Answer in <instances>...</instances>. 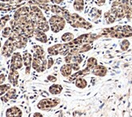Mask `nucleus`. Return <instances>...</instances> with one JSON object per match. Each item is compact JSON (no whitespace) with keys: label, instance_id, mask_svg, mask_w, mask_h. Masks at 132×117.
<instances>
[{"label":"nucleus","instance_id":"f257e3e1","mask_svg":"<svg viewBox=\"0 0 132 117\" xmlns=\"http://www.w3.org/2000/svg\"><path fill=\"white\" fill-rule=\"evenodd\" d=\"M102 37L99 33H84L78 36L77 38H75L72 41L67 43H58L48 47L47 52L49 55L56 56V55H62L65 56L67 55L68 50L73 48L76 47L78 46H81L87 43H93L95 41L101 38Z\"/></svg>","mask_w":132,"mask_h":117},{"label":"nucleus","instance_id":"f03ea898","mask_svg":"<svg viewBox=\"0 0 132 117\" xmlns=\"http://www.w3.org/2000/svg\"><path fill=\"white\" fill-rule=\"evenodd\" d=\"M102 38L123 39L132 37V26L130 25H116L104 28L99 32Z\"/></svg>","mask_w":132,"mask_h":117},{"label":"nucleus","instance_id":"7ed1b4c3","mask_svg":"<svg viewBox=\"0 0 132 117\" xmlns=\"http://www.w3.org/2000/svg\"><path fill=\"white\" fill-rule=\"evenodd\" d=\"M61 16L62 17H64V19L67 20V22L73 28H84L86 29V30H89V29H92L93 28V25L91 22L85 20L84 17H82L78 13L70 12L67 9L64 8Z\"/></svg>","mask_w":132,"mask_h":117},{"label":"nucleus","instance_id":"20e7f679","mask_svg":"<svg viewBox=\"0 0 132 117\" xmlns=\"http://www.w3.org/2000/svg\"><path fill=\"white\" fill-rule=\"evenodd\" d=\"M49 24L50 27V30L54 33H58L62 31L66 27L67 20L60 15L54 14L49 19Z\"/></svg>","mask_w":132,"mask_h":117},{"label":"nucleus","instance_id":"39448f33","mask_svg":"<svg viewBox=\"0 0 132 117\" xmlns=\"http://www.w3.org/2000/svg\"><path fill=\"white\" fill-rule=\"evenodd\" d=\"M61 103V99L59 98H46L40 100L37 104V107L42 111H50Z\"/></svg>","mask_w":132,"mask_h":117},{"label":"nucleus","instance_id":"423d86ee","mask_svg":"<svg viewBox=\"0 0 132 117\" xmlns=\"http://www.w3.org/2000/svg\"><path fill=\"white\" fill-rule=\"evenodd\" d=\"M32 68L37 72H43L47 69V58L45 56H39L35 54L32 55Z\"/></svg>","mask_w":132,"mask_h":117},{"label":"nucleus","instance_id":"0eeeda50","mask_svg":"<svg viewBox=\"0 0 132 117\" xmlns=\"http://www.w3.org/2000/svg\"><path fill=\"white\" fill-rule=\"evenodd\" d=\"M110 11L116 17L117 20H121L126 18V11L122 0H114L111 4Z\"/></svg>","mask_w":132,"mask_h":117},{"label":"nucleus","instance_id":"6e6552de","mask_svg":"<svg viewBox=\"0 0 132 117\" xmlns=\"http://www.w3.org/2000/svg\"><path fill=\"white\" fill-rule=\"evenodd\" d=\"M9 38L12 40V42H14L17 50L24 49L27 46L28 41V38L25 37L24 35L20 34L15 32H12V33H11V35L9 37Z\"/></svg>","mask_w":132,"mask_h":117},{"label":"nucleus","instance_id":"1a4fd4ad","mask_svg":"<svg viewBox=\"0 0 132 117\" xmlns=\"http://www.w3.org/2000/svg\"><path fill=\"white\" fill-rule=\"evenodd\" d=\"M17 49L15 47L14 42H12V40L8 38L7 40H6V42H4L3 46H2L1 55L4 58H11V56L12 55V54Z\"/></svg>","mask_w":132,"mask_h":117},{"label":"nucleus","instance_id":"9d476101","mask_svg":"<svg viewBox=\"0 0 132 117\" xmlns=\"http://www.w3.org/2000/svg\"><path fill=\"white\" fill-rule=\"evenodd\" d=\"M24 66L23 62V56L20 52L15 51L11 56V63H10V69L20 70Z\"/></svg>","mask_w":132,"mask_h":117},{"label":"nucleus","instance_id":"9b49d317","mask_svg":"<svg viewBox=\"0 0 132 117\" xmlns=\"http://www.w3.org/2000/svg\"><path fill=\"white\" fill-rule=\"evenodd\" d=\"M23 56V62H24V66L25 68V74L29 75L32 68V55L30 52L28 50H24L22 54Z\"/></svg>","mask_w":132,"mask_h":117},{"label":"nucleus","instance_id":"f8f14e48","mask_svg":"<svg viewBox=\"0 0 132 117\" xmlns=\"http://www.w3.org/2000/svg\"><path fill=\"white\" fill-rule=\"evenodd\" d=\"M84 60V57L81 54H68L64 56V62L70 64H81Z\"/></svg>","mask_w":132,"mask_h":117},{"label":"nucleus","instance_id":"ddd939ff","mask_svg":"<svg viewBox=\"0 0 132 117\" xmlns=\"http://www.w3.org/2000/svg\"><path fill=\"white\" fill-rule=\"evenodd\" d=\"M19 77H20V73L18 70H14V69H10L9 74L7 76V80L9 83L13 87H17L19 85Z\"/></svg>","mask_w":132,"mask_h":117},{"label":"nucleus","instance_id":"4468645a","mask_svg":"<svg viewBox=\"0 0 132 117\" xmlns=\"http://www.w3.org/2000/svg\"><path fill=\"white\" fill-rule=\"evenodd\" d=\"M91 73L93 75H94L95 77H105L108 73V68L104 65L97 64V65H96L93 69H92Z\"/></svg>","mask_w":132,"mask_h":117},{"label":"nucleus","instance_id":"2eb2a0df","mask_svg":"<svg viewBox=\"0 0 132 117\" xmlns=\"http://www.w3.org/2000/svg\"><path fill=\"white\" fill-rule=\"evenodd\" d=\"M91 72H92V70L88 67L86 66L84 69H82V70L80 69V70H79V71L73 73L71 77H68V79L70 81H74L78 77H86V76L89 75L91 73Z\"/></svg>","mask_w":132,"mask_h":117},{"label":"nucleus","instance_id":"dca6fc26","mask_svg":"<svg viewBox=\"0 0 132 117\" xmlns=\"http://www.w3.org/2000/svg\"><path fill=\"white\" fill-rule=\"evenodd\" d=\"M60 73L63 77H69L73 74L74 70L72 68L71 64L65 63L60 67Z\"/></svg>","mask_w":132,"mask_h":117},{"label":"nucleus","instance_id":"f3484780","mask_svg":"<svg viewBox=\"0 0 132 117\" xmlns=\"http://www.w3.org/2000/svg\"><path fill=\"white\" fill-rule=\"evenodd\" d=\"M33 37L36 41H37V42H41V43L45 44L48 42V37H47L46 33L42 30H39V29H35Z\"/></svg>","mask_w":132,"mask_h":117},{"label":"nucleus","instance_id":"a211bd4d","mask_svg":"<svg viewBox=\"0 0 132 117\" xmlns=\"http://www.w3.org/2000/svg\"><path fill=\"white\" fill-rule=\"evenodd\" d=\"M19 1L13 3H0V11H7L13 9H17L22 6L21 3H18Z\"/></svg>","mask_w":132,"mask_h":117},{"label":"nucleus","instance_id":"6ab92c4d","mask_svg":"<svg viewBox=\"0 0 132 117\" xmlns=\"http://www.w3.org/2000/svg\"><path fill=\"white\" fill-rule=\"evenodd\" d=\"M23 115V112L22 110L16 107V106H13L7 109L5 112V116L6 117H11V116H22Z\"/></svg>","mask_w":132,"mask_h":117},{"label":"nucleus","instance_id":"aec40b11","mask_svg":"<svg viewBox=\"0 0 132 117\" xmlns=\"http://www.w3.org/2000/svg\"><path fill=\"white\" fill-rule=\"evenodd\" d=\"M16 93H17V90L15 89V87L11 88L10 90H8L7 91V93H6L4 95H3L1 97L2 102L3 103H7L8 101L11 100V99H15L16 97Z\"/></svg>","mask_w":132,"mask_h":117},{"label":"nucleus","instance_id":"412c9836","mask_svg":"<svg viewBox=\"0 0 132 117\" xmlns=\"http://www.w3.org/2000/svg\"><path fill=\"white\" fill-rule=\"evenodd\" d=\"M126 11V19L132 20V0H122Z\"/></svg>","mask_w":132,"mask_h":117},{"label":"nucleus","instance_id":"4be33fe9","mask_svg":"<svg viewBox=\"0 0 132 117\" xmlns=\"http://www.w3.org/2000/svg\"><path fill=\"white\" fill-rule=\"evenodd\" d=\"M48 91L50 94H52V95H59L63 91V86L60 84L54 83L53 85H51L49 87Z\"/></svg>","mask_w":132,"mask_h":117},{"label":"nucleus","instance_id":"5701e85b","mask_svg":"<svg viewBox=\"0 0 132 117\" xmlns=\"http://www.w3.org/2000/svg\"><path fill=\"white\" fill-rule=\"evenodd\" d=\"M88 15L93 20H99L100 18H101V16H102V11L99 8L94 7L90 10Z\"/></svg>","mask_w":132,"mask_h":117},{"label":"nucleus","instance_id":"b1692460","mask_svg":"<svg viewBox=\"0 0 132 117\" xmlns=\"http://www.w3.org/2000/svg\"><path fill=\"white\" fill-rule=\"evenodd\" d=\"M72 6L75 11L81 13L84 11V0H74Z\"/></svg>","mask_w":132,"mask_h":117},{"label":"nucleus","instance_id":"393cba45","mask_svg":"<svg viewBox=\"0 0 132 117\" xmlns=\"http://www.w3.org/2000/svg\"><path fill=\"white\" fill-rule=\"evenodd\" d=\"M104 18H105V23L107 25H113L116 21H118L116 17L113 16V14L110 11H108L104 13Z\"/></svg>","mask_w":132,"mask_h":117},{"label":"nucleus","instance_id":"a878e982","mask_svg":"<svg viewBox=\"0 0 132 117\" xmlns=\"http://www.w3.org/2000/svg\"><path fill=\"white\" fill-rule=\"evenodd\" d=\"M75 85L78 88V89L80 90H84L86 87L88 86V81L84 77H78L75 80Z\"/></svg>","mask_w":132,"mask_h":117},{"label":"nucleus","instance_id":"bb28decb","mask_svg":"<svg viewBox=\"0 0 132 117\" xmlns=\"http://www.w3.org/2000/svg\"><path fill=\"white\" fill-rule=\"evenodd\" d=\"M74 38H75V34L71 32H66L64 33H62V35L61 36L62 42L64 43L71 42V41H72Z\"/></svg>","mask_w":132,"mask_h":117},{"label":"nucleus","instance_id":"cd10ccee","mask_svg":"<svg viewBox=\"0 0 132 117\" xmlns=\"http://www.w3.org/2000/svg\"><path fill=\"white\" fill-rule=\"evenodd\" d=\"M119 46H120V49L122 51H127L130 46V42L127 38H123L121 41V42H120Z\"/></svg>","mask_w":132,"mask_h":117},{"label":"nucleus","instance_id":"c85d7f7f","mask_svg":"<svg viewBox=\"0 0 132 117\" xmlns=\"http://www.w3.org/2000/svg\"><path fill=\"white\" fill-rule=\"evenodd\" d=\"M11 20V16L10 15H5L0 18V32H2L3 28L7 24V22Z\"/></svg>","mask_w":132,"mask_h":117},{"label":"nucleus","instance_id":"c756f323","mask_svg":"<svg viewBox=\"0 0 132 117\" xmlns=\"http://www.w3.org/2000/svg\"><path fill=\"white\" fill-rule=\"evenodd\" d=\"M32 48L34 50V54L35 55H39V56H45V52L42 46L39 45H35V46H33Z\"/></svg>","mask_w":132,"mask_h":117},{"label":"nucleus","instance_id":"7c9ffc66","mask_svg":"<svg viewBox=\"0 0 132 117\" xmlns=\"http://www.w3.org/2000/svg\"><path fill=\"white\" fill-rule=\"evenodd\" d=\"M12 32L13 30L11 26H5L2 30V37L4 38H8L12 33Z\"/></svg>","mask_w":132,"mask_h":117},{"label":"nucleus","instance_id":"2f4dec72","mask_svg":"<svg viewBox=\"0 0 132 117\" xmlns=\"http://www.w3.org/2000/svg\"><path fill=\"white\" fill-rule=\"evenodd\" d=\"M98 64V61L95 57H89L87 60V67H88L91 70L93 69L96 65Z\"/></svg>","mask_w":132,"mask_h":117},{"label":"nucleus","instance_id":"473e14b6","mask_svg":"<svg viewBox=\"0 0 132 117\" xmlns=\"http://www.w3.org/2000/svg\"><path fill=\"white\" fill-rule=\"evenodd\" d=\"M11 88V85L10 83L8 84H2L0 85V98L3 95H4L8 90H10Z\"/></svg>","mask_w":132,"mask_h":117},{"label":"nucleus","instance_id":"72a5a7b5","mask_svg":"<svg viewBox=\"0 0 132 117\" xmlns=\"http://www.w3.org/2000/svg\"><path fill=\"white\" fill-rule=\"evenodd\" d=\"M54 63H55L54 58L51 55H50V57L49 56L47 58V69H50L51 68H52L54 65Z\"/></svg>","mask_w":132,"mask_h":117},{"label":"nucleus","instance_id":"f704fd0d","mask_svg":"<svg viewBox=\"0 0 132 117\" xmlns=\"http://www.w3.org/2000/svg\"><path fill=\"white\" fill-rule=\"evenodd\" d=\"M47 80L49 81H50V82H52V83H55L56 81H58V78H57L54 75H48L47 76Z\"/></svg>","mask_w":132,"mask_h":117},{"label":"nucleus","instance_id":"c9c22d12","mask_svg":"<svg viewBox=\"0 0 132 117\" xmlns=\"http://www.w3.org/2000/svg\"><path fill=\"white\" fill-rule=\"evenodd\" d=\"M95 3L98 7H102L106 3V0H95Z\"/></svg>","mask_w":132,"mask_h":117},{"label":"nucleus","instance_id":"e433bc0d","mask_svg":"<svg viewBox=\"0 0 132 117\" xmlns=\"http://www.w3.org/2000/svg\"><path fill=\"white\" fill-rule=\"evenodd\" d=\"M5 81H6V75L4 73H1L0 74V85L4 84Z\"/></svg>","mask_w":132,"mask_h":117},{"label":"nucleus","instance_id":"4c0bfd02","mask_svg":"<svg viewBox=\"0 0 132 117\" xmlns=\"http://www.w3.org/2000/svg\"><path fill=\"white\" fill-rule=\"evenodd\" d=\"M72 68L74 70V72H77L79 70H80V64L76 63V64H71Z\"/></svg>","mask_w":132,"mask_h":117},{"label":"nucleus","instance_id":"58836bf2","mask_svg":"<svg viewBox=\"0 0 132 117\" xmlns=\"http://www.w3.org/2000/svg\"><path fill=\"white\" fill-rule=\"evenodd\" d=\"M3 3H16L19 0H0Z\"/></svg>","mask_w":132,"mask_h":117},{"label":"nucleus","instance_id":"ea45409f","mask_svg":"<svg viewBox=\"0 0 132 117\" xmlns=\"http://www.w3.org/2000/svg\"><path fill=\"white\" fill-rule=\"evenodd\" d=\"M37 1L40 3H43V4H48L50 3V0H37Z\"/></svg>","mask_w":132,"mask_h":117},{"label":"nucleus","instance_id":"a19ab883","mask_svg":"<svg viewBox=\"0 0 132 117\" xmlns=\"http://www.w3.org/2000/svg\"><path fill=\"white\" fill-rule=\"evenodd\" d=\"M32 116L36 117V116H43V114L41 113V112H34L32 114Z\"/></svg>","mask_w":132,"mask_h":117},{"label":"nucleus","instance_id":"79ce46f5","mask_svg":"<svg viewBox=\"0 0 132 117\" xmlns=\"http://www.w3.org/2000/svg\"><path fill=\"white\" fill-rule=\"evenodd\" d=\"M2 42H1V41H0V55H1V50H2Z\"/></svg>","mask_w":132,"mask_h":117}]
</instances>
